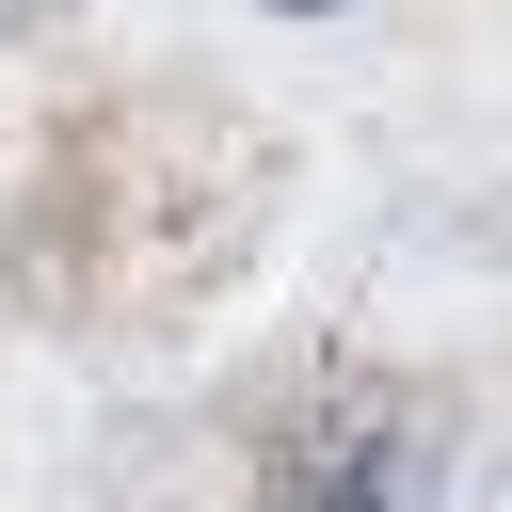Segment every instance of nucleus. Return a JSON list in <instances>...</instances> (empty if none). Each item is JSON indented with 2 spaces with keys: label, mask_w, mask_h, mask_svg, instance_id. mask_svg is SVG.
<instances>
[{
  "label": "nucleus",
  "mask_w": 512,
  "mask_h": 512,
  "mask_svg": "<svg viewBox=\"0 0 512 512\" xmlns=\"http://www.w3.org/2000/svg\"><path fill=\"white\" fill-rule=\"evenodd\" d=\"M288 16H320V0H288Z\"/></svg>",
  "instance_id": "1"
}]
</instances>
